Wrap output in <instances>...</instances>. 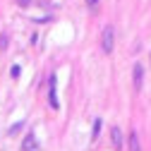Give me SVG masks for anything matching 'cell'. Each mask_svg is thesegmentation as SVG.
Segmentation results:
<instances>
[{"mask_svg":"<svg viewBox=\"0 0 151 151\" xmlns=\"http://www.w3.org/2000/svg\"><path fill=\"white\" fill-rule=\"evenodd\" d=\"M101 48H103V53H113V48H115V29H113L110 24L103 27V34H101Z\"/></svg>","mask_w":151,"mask_h":151,"instance_id":"obj_1","label":"cell"},{"mask_svg":"<svg viewBox=\"0 0 151 151\" xmlns=\"http://www.w3.org/2000/svg\"><path fill=\"white\" fill-rule=\"evenodd\" d=\"M142 82H144V67H142V63H137L134 65V86L142 89Z\"/></svg>","mask_w":151,"mask_h":151,"instance_id":"obj_2","label":"cell"},{"mask_svg":"<svg viewBox=\"0 0 151 151\" xmlns=\"http://www.w3.org/2000/svg\"><path fill=\"white\" fill-rule=\"evenodd\" d=\"M129 151H142V142H139L137 132H132V134H129Z\"/></svg>","mask_w":151,"mask_h":151,"instance_id":"obj_3","label":"cell"},{"mask_svg":"<svg viewBox=\"0 0 151 151\" xmlns=\"http://www.w3.org/2000/svg\"><path fill=\"white\" fill-rule=\"evenodd\" d=\"M48 91H50V108H58V96H55V77H50Z\"/></svg>","mask_w":151,"mask_h":151,"instance_id":"obj_4","label":"cell"},{"mask_svg":"<svg viewBox=\"0 0 151 151\" xmlns=\"http://www.w3.org/2000/svg\"><path fill=\"white\" fill-rule=\"evenodd\" d=\"M113 146L122 149V134H120V127H113Z\"/></svg>","mask_w":151,"mask_h":151,"instance_id":"obj_5","label":"cell"},{"mask_svg":"<svg viewBox=\"0 0 151 151\" xmlns=\"http://www.w3.org/2000/svg\"><path fill=\"white\" fill-rule=\"evenodd\" d=\"M99 132H101V120H93V134H91V139H96Z\"/></svg>","mask_w":151,"mask_h":151,"instance_id":"obj_6","label":"cell"},{"mask_svg":"<svg viewBox=\"0 0 151 151\" xmlns=\"http://www.w3.org/2000/svg\"><path fill=\"white\" fill-rule=\"evenodd\" d=\"M27 149H34V137H29V139L24 142V151H27Z\"/></svg>","mask_w":151,"mask_h":151,"instance_id":"obj_7","label":"cell"},{"mask_svg":"<svg viewBox=\"0 0 151 151\" xmlns=\"http://www.w3.org/2000/svg\"><path fill=\"white\" fill-rule=\"evenodd\" d=\"M19 129H22V122H19V125H14V127L10 129V134H17V132H19Z\"/></svg>","mask_w":151,"mask_h":151,"instance_id":"obj_8","label":"cell"},{"mask_svg":"<svg viewBox=\"0 0 151 151\" xmlns=\"http://www.w3.org/2000/svg\"><path fill=\"white\" fill-rule=\"evenodd\" d=\"M86 3H89V5L93 7V5H96V3H99V0H86Z\"/></svg>","mask_w":151,"mask_h":151,"instance_id":"obj_9","label":"cell"}]
</instances>
